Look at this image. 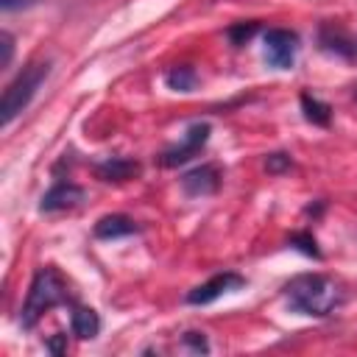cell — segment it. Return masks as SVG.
I'll use <instances>...</instances> for the list:
<instances>
[{"mask_svg":"<svg viewBox=\"0 0 357 357\" xmlns=\"http://www.w3.org/2000/svg\"><path fill=\"white\" fill-rule=\"evenodd\" d=\"M290 310L312 318H326L343 304V290L324 273H298L284 284Z\"/></svg>","mask_w":357,"mask_h":357,"instance_id":"1","label":"cell"},{"mask_svg":"<svg viewBox=\"0 0 357 357\" xmlns=\"http://www.w3.org/2000/svg\"><path fill=\"white\" fill-rule=\"evenodd\" d=\"M70 301V293H67V282L61 279V273L50 265L39 268L31 279V287H28V296H25V304H22V312H20V324L25 329H33L36 321L53 310V307H61Z\"/></svg>","mask_w":357,"mask_h":357,"instance_id":"2","label":"cell"},{"mask_svg":"<svg viewBox=\"0 0 357 357\" xmlns=\"http://www.w3.org/2000/svg\"><path fill=\"white\" fill-rule=\"evenodd\" d=\"M47 75H50V61H33V64L22 67V73L6 86V92L0 98V123L3 126H8L17 114H22L28 109V103L33 100L39 86L47 81Z\"/></svg>","mask_w":357,"mask_h":357,"instance_id":"3","label":"cell"},{"mask_svg":"<svg viewBox=\"0 0 357 357\" xmlns=\"http://www.w3.org/2000/svg\"><path fill=\"white\" fill-rule=\"evenodd\" d=\"M209 134H212L209 123H192V126L187 128V134H184L181 142H176V145H170V148H165V151L159 153V165H162V167H178V165L190 162V159L198 156L201 148L209 142Z\"/></svg>","mask_w":357,"mask_h":357,"instance_id":"4","label":"cell"},{"mask_svg":"<svg viewBox=\"0 0 357 357\" xmlns=\"http://www.w3.org/2000/svg\"><path fill=\"white\" fill-rule=\"evenodd\" d=\"M298 50V36L287 28H271L265 33V59L276 70H290L296 61Z\"/></svg>","mask_w":357,"mask_h":357,"instance_id":"5","label":"cell"},{"mask_svg":"<svg viewBox=\"0 0 357 357\" xmlns=\"http://www.w3.org/2000/svg\"><path fill=\"white\" fill-rule=\"evenodd\" d=\"M245 284V279L240 276V273H234V271H223V273H215L212 279H206L204 284H198V287H192L190 293H187V304H212V301H218L223 293H231V290H240Z\"/></svg>","mask_w":357,"mask_h":357,"instance_id":"6","label":"cell"},{"mask_svg":"<svg viewBox=\"0 0 357 357\" xmlns=\"http://www.w3.org/2000/svg\"><path fill=\"white\" fill-rule=\"evenodd\" d=\"M81 201H84V190H81L78 184H73V181H59V184H53V187L42 195L39 209H42V212H61V209L78 206Z\"/></svg>","mask_w":357,"mask_h":357,"instance_id":"7","label":"cell"},{"mask_svg":"<svg viewBox=\"0 0 357 357\" xmlns=\"http://www.w3.org/2000/svg\"><path fill=\"white\" fill-rule=\"evenodd\" d=\"M218 187H220V170L215 165H198V167H192L190 173L181 176V190L187 195H192V198L209 195Z\"/></svg>","mask_w":357,"mask_h":357,"instance_id":"8","label":"cell"},{"mask_svg":"<svg viewBox=\"0 0 357 357\" xmlns=\"http://www.w3.org/2000/svg\"><path fill=\"white\" fill-rule=\"evenodd\" d=\"M139 173V165L134 162V159H126V156H112V159H106V162H100L98 167H95V176L100 178V181H106V184H120V181H128V178H134Z\"/></svg>","mask_w":357,"mask_h":357,"instance_id":"9","label":"cell"},{"mask_svg":"<svg viewBox=\"0 0 357 357\" xmlns=\"http://www.w3.org/2000/svg\"><path fill=\"white\" fill-rule=\"evenodd\" d=\"M137 231H139V226L128 215H103L92 229V234L98 240H117V237H128Z\"/></svg>","mask_w":357,"mask_h":357,"instance_id":"10","label":"cell"},{"mask_svg":"<svg viewBox=\"0 0 357 357\" xmlns=\"http://www.w3.org/2000/svg\"><path fill=\"white\" fill-rule=\"evenodd\" d=\"M70 326H73V335L75 337L92 340L100 332V318H98V312L92 307H75L73 310V318H70Z\"/></svg>","mask_w":357,"mask_h":357,"instance_id":"11","label":"cell"},{"mask_svg":"<svg viewBox=\"0 0 357 357\" xmlns=\"http://www.w3.org/2000/svg\"><path fill=\"white\" fill-rule=\"evenodd\" d=\"M318 42H321V47H324V50L337 53V56H351V53H354L351 39H349L343 31H337L335 25H324V28H321V33H318Z\"/></svg>","mask_w":357,"mask_h":357,"instance_id":"12","label":"cell"},{"mask_svg":"<svg viewBox=\"0 0 357 357\" xmlns=\"http://www.w3.org/2000/svg\"><path fill=\"white\" fill-rule=\"evenodd\" d=\"M165 84L173 92H192L195 84H198V73L190 64H176V67H170L165 73Z\"/></svg>","mask_w":357,"mask_h":357,"instance_id":"13","label":"cell"},{"mask_svg":"<svg viewBox=\"0 0 357 357\" xmlns=\"http://www.w3.org/2000/svg\"><path fill=\"white\" fill-rule=\"evenodd\" d=\"M301 112H304V120H310L312 126H329L332 120V106L310 92L301 95Z\"/></svg>","mask_w":357,"mask_h":357,"instance_id":"14","label":"cell"},{"mask_svg":"<svg viewBox=\"0 0 357 357\" xmlns=\"http://www.w3.org/2000/svg\"><path fill=\"white\" fill-rule=\"evenodd\" d=\"M287 245L301 251V254H307V257H312V259H321V248H318V243H315V237L310 231H293L287 237Z\"/></svg>","mask_w":357,"mask_h":357,"instance_id":"15","label":"cell"},{"mask_svg":"<svg viewBox=\"0 0 357 357\" xmlns=\"http://www.w3.org/2000/svg\"><path fill=\"white\" fill-rule=\"evenodd\" d=\"M257 31H259V22H257V20H248V22H234V25H229V28H226V36H229L231 45L240 47V45H245Z\"/></svg>","mask_w":357,"mask_h":357,"instance_id":"16","label":"cell"},{"mask_svg":"<svg viewBox=\"0 0 357 357\" xmlns=\"http://www.w3.org/2000/svg\"><path fill=\"white\" fill-rule=\"evenodd\" d=\"M290 167H293V159L287 153H268V159H265V170L273 173V176H279V173H284Z\"/></svg>","mask_w":357,"mask_h":357,"instance_id":"17","label":"cell"},{"mask_svg":"<svg viewBox=\"0 0 357 357\" xmlns=\"http://www.w3.org/2000/svg\"><path fill=\"white\" fill-rule=\"evenodd\" d=\"M181 343H184L187 349H192L195 354H206V351H209V343H206L204 332H184V335H181Z\"/></svg>","mask_w":357,"mask_h":357,"instance_id":"18","label":"cell"},{"mask_svg":"<svg viewBox=\"0 0 357 357\" xmlns=\"http://www.w3.org/2000/svg\"><path fill=\"white\" fill-rule=\"evenodd\" d=\"M0 47H3V59H0V67H8L11 64V56H14V36L8 31L0 33Z\"/></svg>","mask_w":357,"mask_h":357,"instance_id":"19","label":"cell"},{"mask_svg":"<svg viewBox=\"0 0 357 357\" xmlns=\"http://www.w3.org/2000/svg\"><path fill=\"white\" fill-rule=\"evenodd\" d=\"M45 346H47V351H53V354H64V351H67V335L56 332Z\"/></svg>","mask_w":357,"mask_h":357,"instance_id":"20","label":"cell"},{"mask_svg":"<svg viewBox=\"0 0 357 357\" xmlns=\"http://www.w3.org/2000/svg\"><path fill=\"white\" fill-rule=\"evenodd\" d=\"M36 0H0V6H3V11H14V8H20V6H33Z\"/></svg>","mask_w":357,"mask_h":357,"instance_id":"21","label":"cell"},{"mask_svg":"<svg viewBox=\"0 0 357 357\" xmlns=\"http://www.w3.org/2000/svg\"><path fill=\"white\" fill-rule=\"evenodd\" d=\"M354 95H357V86H354Z\"/></svg>","mask_w":357,"mask_h":357,"instance_id":"22","label":"cell"}]
</instances>
